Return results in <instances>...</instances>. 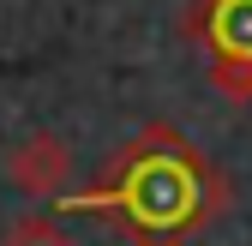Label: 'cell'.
<instances>
[{"instance_id": "6da1fadb", "label": "cell", "mask_w": 252, "mask_h": 246, "mask_svg": "<svg viewBox=\"0 0 252 246\" xmlns=\"http://www.w3.org/2000/svg\"><path fill=\"white\" fill-rule=\"evenodd\" d=\"M228 186L174 126H144L120 162V180L60 198V210H108V216H126L138 228V246H180V234L210 222Z\"/></svg>"}, {"instance_id": "7a4b0ae2", "label": "cell", "mask_w": 252, "mask_h": 246, "mask_svg": "<svg viewBox=\"0 0 252 246\" xmlns=\"http://www.w3.org/2000/svg\"><path fill=\"white\" fill-rule=\"evenodd\" d=\"M180 30L210 60H252V0H198Z\"/></svg>"}, {"instance_id": "3957f363", "label": "cell", "mask_w": 252, "mask_h": 246, "mask_svg": "<svg viewBox=\"0 0 252 246\" xmlns=\"http://www.w3.org/2000/svg\"><path fill=\"white\" fill-rule=\"evenodd\" d=\"M66 168H72V156H66V144H60L54 132H30V138L12 150V162H6L12 186L30 192V198H60V186H66Z\"/></svg>"}, {"instance_id": "277c9868", "label": "cell", "mask_w": 252, "mask_h": 246, "mask_svg": "<svg viewBox=\"0 0 252 246\" xmlns=\"http://www.w3.org/2000/svg\"><path fill=\"white\" fill-rule=\"evenodd\" d=\"M0 246H72V240L60 234V222H48V216H18Z\"/></svg>"}, {"instance_id": "5b68a950", "label": "cell", "mask_w": 252, "mask_h": 246, "mask_svg": "<svg viewBox=\"0 0 252 246\" xmlns=\"http://www.w3.org/2000/svg\"><path fill=\"white\" fill-rule=\"evenodd\" d=\"M210 84L228 102H252V60H210Z\"/></svg>"}]
</instances>
